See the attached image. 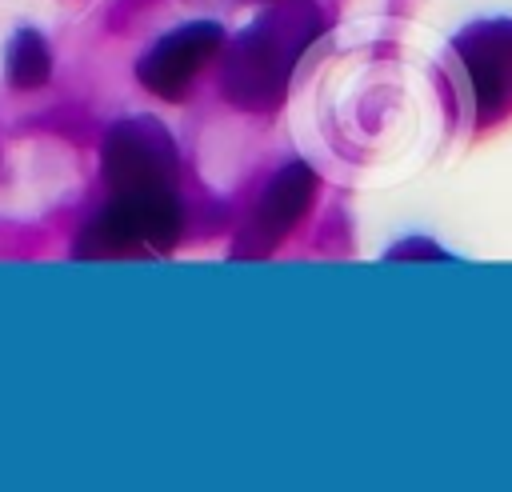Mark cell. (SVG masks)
<instances>
[{"label":"cell","instance_id":"1","mask_svg":"<svg viewBox=\"0 0 512 492\" xmlns=\"http://www.w3.org/2000/svg\"><path fill=\"white\" fill-rule=\"evenodd\" d=\"M320 28H324V16L308 0L280 4L268 16H260L252 28H244L224 52L220 84L228 100L248 112L276 108L296 60L320 36Z\"/></svg>","mask_w":512,"mask_h":492},{"label":"cell","instance_id":"2","mask_svg":"<svg viewBox=\"0 0 512 492\" xmlns=\"http://www.w3.org/2000/svg\"><path fill=\"white\" fill-rule=\"evenodd\" d=\"M180 236V204L168 188L120 192L80 236L76 256L164 252Z\"/></svg>","mask_w":512,"mask_h":492},{"label":"cell","instance_id":"3","mask_svg":"<svg viewBox=\"0 0 512 492\" xmlns=\"http://www.w3.org/2000/svg\"><path fill=\"white\" fill-rule=\"evenodd\" d=\"M104 180L116 192H148V188H168L176 176V144L168 128L152 116H132L120 120L104 136Z\"/></svg>","mask_w":512,"mask_h":492},{"label":"cell","instance_id":"4","mask_svg":"<svg viewBox=\"0 0 512 492\" xmlns=\"http://www.w3.org/2000/svg\"><path fill=\"white\" fill-rule=\"evenodd\" d=\"M456 56L468 72L476 120L492 124L512 112V20H484L456 36Z\"/></svg>","mask_w":512,"mask_h":492},{"label":"cell","instance_id":"5","mask_svg":"<svg viewBox=\"0 0 512 492\" xmlns=\"http://www.w3.org/2000/svg\"><path fill=\"white\" fill-rule=\"evenodd\" d=\"M312 196H316V172H312L308 164H300V160L284 164V168L268 180L260 204L252 208V216H248V224H244V232H240L236 256H240V260H244V256H256V260L268 256V252L300 224V216L308 212Z\"/></svg>","mask_w":512,"mask_h":492},{"label":"cell","instance_id":"6","mask_svg":"<svg viewBox=\"0 0 512 492\" xmlns=\"http://www.w3.org/2000/svg\"><path fill=\"white\" fill-rule=\"evenodd\" d=\"M220 44H224V32L216 24H184L144 52L136 76L152 96L176 100L196 80V72L220 52Z\"/></svg>","mask_w":512,"mask_h":492},{"label":"cell","instance_id":"7","mask_svg":"<svg viewBox=\"0 0 512 492\" xmlns=\"http://www.w3.org/2000/svg\"><path fill=\"white\" fill-rule=\"evenodd\" d=\"M48 72H52V56L40 32H16V40L8 44V80L16 88H40Z\"/></svg>","mask_w":512,"mask_h":492},{"label":"cell","instance_id":"8","mask_svg":"<svg viewBox=\"0 0 512 492\" xmlns=\"http://www.w3.org/2000/svg\"><path fill=\"white\" fill-rule=\"evenodd\" d=\"M388 260H448V256L428 240H404V244H396L388 252Z\"/></svg>","mask_w":512,"mask_h":492}]
</instances>
